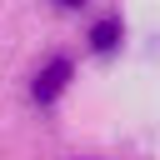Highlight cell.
<instances>
[{
	"label": "cell",
	"mask_w": 160,
	"mask_h": 160,
	"mask_svg": "<svg viewBox=\"0 0 160 160\" xmlns=\"http://www.w3.org/2000/svg\"><path fill=\"white\" fill-rule=\"evenodd\" d=\"M115 40H120V20H100L95 25V35H90V45L105 55V50H115Z\"/></svg>",
	"instance_id": "7a4b0ae2"
},
{
	"label": "cell",
	"mask_w": 160,
	"mask_h": 160,
	"mask_svg": "<svg viewBox=\"0 0 160 160\" xmlns=\"http://www.w3.org/2000/svg\"><path fill=\"white\" fill-rule=\"evenodd\" d=\"M60 5H80V0H60Z\"/></svg>",
	"instance_id": "3957f363"
},
{
	"label": "cell",
	"mask_w": 160,
	"mask_h": 160,
	"mask_svg": "<svg viewBox=\"0 0 160 160\" xmlns=\"http://www.w3.org/2000/svg\"><path fill=\"white\" fill-rule=\"evenodd\" d=\"M65 80H70V60H50L40 75H35V85H30V95L40 100V105H50V100H60V90H65Z\"/></svg>",
	"instance_id": "6da1fadb"
}]
</instances>
